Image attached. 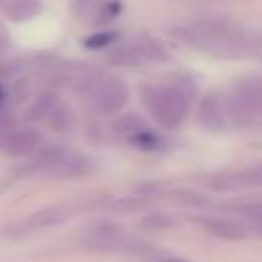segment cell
Wrapping results in <instances>:
<instances>
[{
    "mask_svg": "<svg viewBox=\"0 0 262 262\" xmlns=\"http://www.w3.org/2000/svg\"><path fill=\"white\" fill-rule=\"evenodd\" d=\"M145 102H147L151 115L164 127L180 125L182 119L186 117V111H188L186 96L176 88L149 86V88H145Z\"/></svg>",
    "mask_w": 262,
    "mask_h": 262,
    "instance_id": "cell-1",
    "label": "cell"
},
{
    "mask_svg": "<svg viewBox=\"0 0 262 262\" xmlns=\"http://www.w3.org/2000/svg\"><path fill=\"white\" fill-rule=\"evenodd\" d=\"M92 106L100 113H117L127 100V88L117 80H100L90 90Z\"/></svg>",
    "mask_w": 262,
    "mask_h": 262,
    "instance_id": "cell-2",
    "label": "cell"
},
{
    "mask_svg": "<svg viewBox=\"0 0 262 262\" xmlns=\"http://www.w3.org/2000/svg\"><path fill=\"white\" fill-rule=\"evenodd\" d=\"M39 135L31 129H25V131H14L12 139L8 141L6 145V151L12 154V156H25L29 151H33L37 145H39Z\"/></svg>",
    "mask_w": 262,
    "mask_h": 262,
    "instance_id": "cell-3",
    "label": "cell"
},
{
    "mask_svg": "<svg viewBox=\"0 0 262 262\" xmlns=\"http://www.w3.org/2000/svg\"><path fill=\"white\" fill-rule=\"evenodd\" d=\"M205 227L219 235V237H225V239H239L244 237V227L235 221H229V219H207L205 221Z\"/></svg>",
    "mask_w": 262,
    "mask_h": 262,
    "instance_id": "cell-4",
    "label": "cell"
},
{
    "mask_svg": "<svg viewBox=\"0 0 262 262\" xmlns=\"http://www.w3.org/2000/svg\"><path fill=\"white\" fill-rule=\"evenodd\" d=\"M201 123L209 129H221L223 127V115L215 100H207L201 106Z\"/></svg>",
    "mask_w": 262,
    "mask_h": 262,
    "instance_id": "cell-5",
    "label": "cell"
},
{
    "mask_svg": "<svg viewBox=\"0 0 262 262\" xmlns=\"http://www.w3.org/2000/svg\"><path fill=\"white\" fill-rule=\"evenodd\" d=\"M115 127H117L121 133H125L129 139H131L135 133L147 129V127L143 125V121H141L139 117H135V115H125V117H121V119L115 123Z\"/></svg>",
    "mask_w": 262,
    "mask_h": 262,
    "instance_id": "cell-6",
    "label": "cell"
},
{
    "mask_svg": "<svg viewBox=\"0 0 262 262\" xmlns=\"http://www.w3.org/2000/svg\"><path fill=\"white\" fill-rule=\"evenodd\" d=\"M129 141H131L133 145L141 147V149H156V147L160 145V137H158V135H154L149 129H143V131L135 133Z\"/></svg>",
    "mask_w": 262,
    "mask_h": 262,
    "instance_id": "cell-7",
    "label": "cell"
},
{
    "mask_svg": "<svg viewBox=\"0 0 262 262\" xmlns=\"http://www.w3.org/2000/svg\"><path fill=\"white\" fill-rule=\"evenodd\" d=\"M235 184H260L262 186V166L246 170L239 176H235Z\"/></svg>",
    "mask_w": 262,
    "mask_h": 262,
    "instance_id": "cell-8",
    "label": "cell"
},
{
    "mask_svg": "<svg viewBox=\"0 0 262 262\" xmlns=\"http://www.w3.org/2000/svg\"><path fill=\"white\" fill-rule=\"evenodd\" d=\"M12 135H14L12 125H8V123H0V147H4V149H6L8 141L12 139Z\"/></svg>",
    "mask_w": 262,
    "mask_h": 262,
    "instance_id": "cell-9",
    "label": "cell"
},
{
    "mask_svg": "<svg viewBox=\"0 0 262 262\" xmlns=\"http://www.w3.org/2000/svg\"><path fill=\"white\" fill-rule=\"evenodd\" d=\"M246 215L258 225V227H262V205H254V207H248L246 209Z\"/></svg>",
    "mask_w": 262,
    "mask_h": 262,
    "instance_id": "cell-10",
    "label": "cell"
},
{
    "mask_svg": "<svg viewBox=\"0 0 262 262\" xmlns=\"http://www.w3.org/2000/svg\"><path fill=\"white\" fill-rule=\"evenodd\" d=\"M113 39V35L108 33V35H96V37H92V39H88L86 41V45L88 47H104V45H108V41Z\"/></svg>",
    "mask_w": 262,
    "mask_h": 262,
    "instance_id": "cell-11",
    "label": "cell"
},
{
    "mask_svg": "<svg viewBox=\"0 0 262 262\" xmlns=\"http://www.w3.org/2000/svg\"><path fill=\"white\" fill-rule=\"evenodd\" d=\"M174 262H178V260H174Z\"/></svg>",
    "mask_w": 262,
    "mask_h": 262,
    "instance_id": "cell-12",
    "label": "cell"
}]
</instances>
